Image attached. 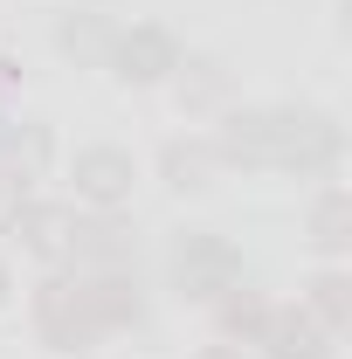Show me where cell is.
<instances>
[{
    "label": "cell",
    "mask_w": 352,
    "mask_h": 359,
    "mask_svg": "<svg viewBox=\"0 0 352 359\" xmlns=\"http://www.w3.org/2000/svg\"><path fill=\"white\" fill-rule=\"evenodd\" d=\"M83 187H90V194H118V187H125V159L90 152V159H83Z\"/></svg>",
    "instance_id": "1"
}]
</instances>
